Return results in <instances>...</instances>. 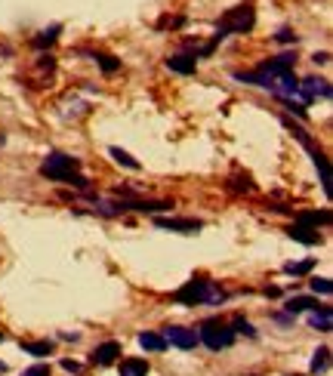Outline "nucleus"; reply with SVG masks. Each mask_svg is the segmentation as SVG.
I'll return each mask as SVG.
<instances>
[{
	"instance_id": "nucleus-1",
	"label": "nucleus",
	"mask_w": 333,
	"mask_h": 376,
	"mask_svg": "<svg viewBox=\"0 0 333 376\" xmlns=\"http://www.w3.org/2000/svg\"><path fill=\"white\" fill-rule=\"evenodd\" d=\"M80 160L77 158H68V154H47V160L40 164V176H47L49 182H62V185H74V188L86 191L90 188V179L80 176Z\"/></svg>"
},
{
	"instance_id": "nucleus-2",
	"label": "nucleus",
	"mask_w": 333,
	"mask_h": 376,
	"mask_svg": "<svg viewBox=\"0 0 333 376\" xmlns=\"http://www.w3.org/2000/svg\"><path fill=\"white\" fill-rule=\"evenodd\" d=\"M225 299H228L225 290L213 281H204V277H191L188 284H182L173 293V302H179V305H219Z\"/></svg>"
},
{
	"instance_id": "nucleus-3",
	"label": "nucleus",
	"mask_w": 333,
	"mask_h": 376,
	"mask_svg": "<svg viewBox=\"0 0 333 376\" xmlns=\"http://www.w3.org/2000/svg\"><path fill=\"white\" fill-rule=\"evenodd\" d=\"M253 25H256V12H253V6L250 3L234 6V10H228L225 16L219 18L213 40H222V37H228V34H247V31H253Z\"/></svg>"
},
{
	"instance_id": "nucleus-4",
	"label": "nucleus",
	"mask_w": 333,
	"mask_h": 376,
	"mask_svg": "<svg viewBox=\"0 0 333 376\" xmlns=\"http://www.w3.org/2000/svg\"><path fill=\"white\" fill-rule=\"evenodd\" d=\"M234 336H238V333L232 330V324H225V321H219V318L204 321L201 330H197V342H204L210 351L228 349V345L234 342Z\"/></svg>"
},
{
	"instance_id": "nucleus-5",
	"label": "nucleus",
	"mask_w": 333,
	"mask_h": 376,
	"mask_svg": "<svg viewBox=\"0 0 333 376\" xmlns=\"http://www.w3.org/2000/svg\"><path fill=\"white\" fill-rule=\"evenodd\" d=\"M160 336H164L166 345H176V349H182V351H188V349H195V345H197V333L188 330V327H179V324L164 327Z\"/></svg>"
},
{
	"instance_id": "nucleus-6",
	"label": "nucleus",
	"mask_w": 333,
	"mask_h": 376,
	"mask_svg": "<svg viewBox=\"0 0 333 376\" xmlns=\"http://www.w3.org/2000/svg\"><path fill=\"white\" fill-rule=\"evenodd\" d=\"M296 96L302 99V105L306 102H312V99H330V84H327V80H321V77H306L299 84V92H296Z\"/></svg>"
},
{
	"instance_id": "nucleus-7",
	"label": "nucleus",
	"mask_w": 333,
	"mask_h": 376,
	"mask_svg": "<svg viewBox=\"0 0 333 376\" xmlns=\"http://www.w3.org/2000/svg\"><path fill=\"white\" fill-rule=\"evenodd\" d=\"M117 355H121V342L108 339V342H102V345H96V349H92L90 361H92V364H99V367H108V364H114V361H117Z\"/></svg>"
},
{
	"instance_id": "nucleus-8",
	"label": "nucleus",
	"mask_w": 333,
	"mask_h": 376,
	"mask_svg": "<svg viewBox=\"0 0 333 376\" xmlns=\"http://www.w3.org/2000/svg\"><path fill=\"white\" fill-rule=\"evenodd\" d=\"M121 210H136V213H166L173 207V201H117Z\"/></svg>"
},
{
	"instance_id": "nucleus-9",
	"label": "nucleus",
	"mask_w": 333,
	"mask_h": 376,
	"mask_svg": "<svg viewBox=\"0 0 333 376\" xmlns=\"http://www.w3.org/2000/svg\"><path fill=\"white\" fill-rule=\"evenodd\" d=\"M154 225L164 228V231H182V234L201 231V222H197V219H158Z\"/></svg>"
},
{
	"instance_id": "nucleus-10",
	"label": "nucleus",
	"mask_w": 333,
	"mask_h": 376,
	"mask_svg": "<svg viewBox=\"0 0 333 376\" xmlns=\"http://www.w3.org/2000/svg\"><path fill=\"white\" fill-rule=\"evenodd\" d=\"M166 68L176 71V74H195L197 71V55H188V53L170 55V59H166Z\"/></svg>"
},
{
	"instance_id": "nucleus-11",
	"label": "nucleus",
	"mask_w": 333,
	"mask_h": 376,
	"mask_svg": "<svg viewBox=\"0 0 333 376\" xmlns=\"http://www.w3.org/2000/svg\"><path fill=\"white\" fill-rule=\"evenodd\" d=\"M308 324L314 327V330H321V333H330L333 330V312H330V305H318L312 314H308Z\"/></svg>"
},
{
	"instance_id": "nucleus-12",
	"label": "nucleus",
	"mask_w": 333,
	"mask_h": 376,
	"mask_svg": "<svg viewBox=\"0 0 333 376\" xmlns=\"http://www.w3.org/2000/svg\"><path fill=\"white\" fill-rule=\"evenodd\" d=\"M287 234H290V238H293V240H299V244H306V247H314V244H321V234H318V228L293 225Z\"/></svg>"
},
{
	"instance_id": "nucleus-13",
	"label": "nucleus",
	"mask_w": 333,
	"mask_h": 376,
	"mask_svg": "<svg viewBox=\"0 0 333 376\" xmlns=\"http://www.w3.org/2000/svg\"><path fill=\"white\" fill-rule=\"evenodd\" d=\"M117 373L121 376H148V364L142 361V358H123Z\"/></svg>"
},
{
	"instance_id": "nucleus-14",
	"label": "nucleus",
	"mask_w": 333,
	"mask_h": 376,
	"mask_svg": "<svg viewBox=\"0 0 333 376\" xmlns=\"http://www.w3.org/2000/svg\"><path fill=\"white\" fill-rule=\"evenodd\" d=\"M296 225H306V228L330 225V213H327V210H321V213H299V216H296Z\"/></svg>"
},
{
	"instance_id": "nucleus-15",
	"label": "nucleus",
	"mask_w": 333,
	"mask_h": 376,
	"mask_svg": "<svg viewBox=\"0 0 333 376\" xmlns=\"http://www.w3.org/2000/svg\"><path fill=\"white\" fill-rule=\"evenodd\" d=\"M287 314H296V312H314L318 308V299H308V296H293V299H287Z\"/></svg>"
},
{
	"instance_id": "nucleus-16",
	"label": "nucleus",
	"mask_w": 333,
	"mask_h": 376,
	"mask_svg": "<svg viewBox=\"0 0 333 376\" xmlns=\"http://www.w3.org/2000/svg\"><path fill=\"white\" fill-rule=\"evenodd\" d=\"M139 345H142L145 351H164V349H166L164 336H160V333H151V330L139 333Z\"/></svg>"
},
{
	"instance_id": "nucleus-17",
	"label": "nucleus",
	"mask_w": 333,
	"mask_h": 376,
	"mask_svg": "<svg viewBox=\"0 0 333 376\" xmlns=\"http://www.w3.org/2000/svg\"><path fill=\"white\" fill-rule=\"evenodd\" d=\"M284 127H287V129H290V133H293V136H296V139H299V145H302V148H306V151H308V154H314V151H318V148H314V142H312V139H308V133H306V129H302V127H299V123H293V121H287V117H284Z\"/></svg>"
},
{
	"instance_id": "nucleus-18",
	"label": "nucleus",
	"mask_w": 333,
	"mask_h": 376,
	"mask_svg": "<svg viewBox=\"0 0 333 376\" xmlns=\"http://www.w3.org/2000/svg\"><path fill=\"white\" fill-rule=\"evenodd\" d=\"M59 31H62V25H49V28H43L40 34H37L31 43H34L37 49H43V47H53V43H56V37H59Z\"/></svg>"
},
{
	"instance_id": "nucleus-19",
	"label": "nucleus",
	"mask_w": 333,
	"mask_h": 376,
	"mask_svg": "<svg viewBox=\"0 0 333 376\" xmlns=\"http://www.w3.org/2000/svg\"><path fill=\"white\" fill-rule=\"evenodd\" d=\"M108 154H111V158H114L121 166H127V170H139V160H136L133 154H127V151H123V148L111 145V148H108Z\"/></svg>"
},
{
	"instance_id": "nucleus-20",
	"label": "nucleus",
	"mask_w": 333,
	"mask_h": 376,
	"mask_svg": "<svg viewBox=\"0 0 333 376\" xmlns=\"http://www.w3.org/2000/svg\"><path fill=\"white\" fill-rule=\"evenodd\" d=\"M92 59L99 62V68H102L105 74L121 71V59H114V55H108V53H92Z\"/></svg>"
},
{
	"instance_id": "nucleus-21",
	"label": "nucleus",
	"mask_w": 333,
	"mask_h": 376,
	"mask_svg": "<svg viewBox=\"0 0 333 376\" xmlns=\"http://www.w3.org/2000/svg\"><path fill=\"white\" fill-rule=\"evenodd\" d=\"M22 351H28V355H34V358H43L53 351V342H22Z\"/></svg>"
},
{
	"instance_id": "nucleus-22",
	"label": "nucleus",
	"mask_w": 333,
	"mask_h": 376,
	"mask_svg": "<svg viewBox=\"0 0 333 376\" xmlns=\"http://www.w3.org/2000/svg\"><path fill=\"white\" fill-rule=\"evenodd\" d=\"M314 268V259H306V262H287L284 265V271H287V275H306V271H312Z\"/></svg>"
},
{
	"instance_id": "nucleus-23",
	"label": "nucleus",
	"mask_w": 333,
	"mask_h": 376,
	"mask_svg": "<svg viewBox=\"0 0 333 376\" xmlns=\"http://www.w3.org/2000/svg\"><path fill=\"white\" fill-rule=\"evenodd\" d=\"M327 355H330V349H318L314 351V358H312V373H321V370H327Z\"/></svg>"
},
{
	"instance_id": "nucleus-24",
	"label": "nucleus",
	"mask_w": 333,
	"mask_h": 376,
	"mask_svg": "<svg viewBox=\"0 0 333 376\" xmlns=\"http://www.w3.org/2000/svg\"><path fill=\"white\" fill-rule=\"evenodd\" d=\"M312 290H314V293H321V296H330L333 293L330 277H312Z\"/></svg>"
},
{
	"instance_id": "nucleus-25",
	"label": "nucleus",
	"mask_w": 333,
	"mask_h": 376,
	"mask_svg": "<svg viewBox=\"0 0 333 376\" xmlns=\"http://www.w3.org/2000/svg\"><path fill=\"white\" fill-rule=\"evenodd\" d=\"M275 40H278V43H296V34H293L290 28H281V31L275 34Z\"/></svg>"
},
{
	"instance_id": "nucleus-26",
	"label": "nucleus",
	"mask_w": 333,
	"mask_h": 376,
	"mask_svg": "<svg viewBox=\"0 0 333 376\" xmlns=\"http://www.w3.org/2000/svg\"><path fill=\"white\" fill-rule=\"evenodd\" d=\"M22 376H49V367L47 364H34V367H28Z\"/></svg>"
},
{
	"instance_id": "nucleus-27",
	"label": "nucleus",
	"mask_w": 333,
	"mask_h": 376,
	"mask_svg": "<svg viewBox=\"0 0 333 376\" xmlns=\"http://www.w3.org/2000/svg\"><path fill=\"white\" fill-rule=\"evenodd\" d=\"M232 188L234 191H253V182H250V176H244V179H232Z\"/></svg>"
},
{
	"instance_id": "nucleus-28",
	"label": "nucleus",
	"mask_w": 333,
	"mask_h": 376,
	"mask_svg": "<svg viewBox=\"0 0 333 376\" xmlns=\"http://www.w3.org/2000/svg\"><path fill=\"white\" fill-rule=\"evenodd\" d=\"M182 25H185V18H182V16H176V18L166 16L164 22H160V28H182Z\"/></svg>"
},
{
	"instance_id": "nucleus-29",
	"label": "nucleus",
	"mask_w": 333,
	"mask_h": 376,
	"mask_svg": "<svg viewBox=\"0 0 333 376\" xmlns=\"http://www.w3.org/2000/svg\"><path fill=\"white\" fill-rule=\"evenodd\" d=\"M62 370H68V373H80V364L77 361H68V358H65V361H62Z\"/></svg>"
},
{
	"instance_id": "nucleus-30",
	"label": "nucleus",
	"mask_w": 333,
	"mask_h": 376,
	"mask_svg": "<svg viewBox=\"0 0 333 376\" xmlns=\"http://www.w3.org/2000/svg\"><path fill=\"white\" fill-rule=\"evenodd\" d=\"M314 62H321V65H327V62H330V55H327V53H314Z\"/></svg>"
},
{
	"instance_id": "nucleus-31",
	"label": "nucleus",
	"mask_w": 333,
	"mask_h": 376,
	"mask_svg": "<svg viewBox=\"0 0 333 376\" xmlns=\"http://www.w3.org/2000/svg\"><path fill=\"white\" fill-rule=\"evenodd\" d=\"M0 373H6V364L3 361H0Z\"/></svg>"
},
{
	"instance_id": "nucleus-32",
	"label": "nucleus",
	"mask_w": 333,
	"mask_h": 376,
	"mask_svg": "<svg viewBox=\"0 0 333 376\" xmlns=\"http://www.w3.org/2000/svg\"><path fill=\"white\" fill-rule=\"evenodd\" d=\"M0 339H3V330H0Z\"/></svg>"
}]
</instances>
